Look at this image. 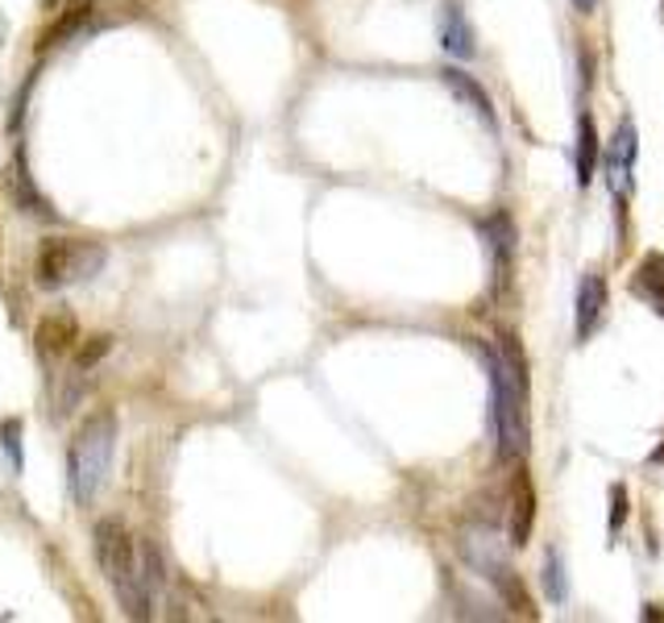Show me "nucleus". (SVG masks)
Segmentation results:
<instances>
[{
	"label": "nucleus",
	"instance_id": "19",
	"mask_svg": "<svg viewBox=\"0 0 664 623\" xmlns=\"http://www.w3.org/2000/svg\"><path fill=\"white\" fill-rule=\"evenodd\" d=\"M610 503H615V511H610V536H619V532H623V520H627V491L623 487H610Z\"/></svg>",
	"mask_w": 664,
	"mask_h": 623
},
{
	"label": "nucleus",
	"instance_id": "20",
	"mask_svg": "<svg viewBox=\"0 0 664 623\" xmlns=\"http://www.w3.org/2000/svg\"><path fill=\"white\" fill-rule=\"evenodd\" d=\"M594 4H598V0H573V9H577V13H589Z\"/></svg>",
	"mask_w": 664,
	"mask_h": 623
},
{
	"label": "nucleus",
	"instance_id": "3",
	"mask_svg": "<svg viewBox=\"0 0 664 623\" xmlns=\"http://www.w3.org/2000/svg\"><path fill=\"white\" fill-rule=\"evenodd\" d=\"M113 449H116V415L109 408H100L79 424V433L71 436L67 449V478H71V494L79 508H88L95 494L104 491L109 470H113Z\"/></svg>",
	"mask_w": 664,
	"mask_h": 623
},
{
	"label": "nucleus",
	"instance_id": "9",
	"mask_svg": "<svg viewBox=\"0 0 664 623\" xmlns=\"http://www.w3.org/2000/svg\"><path fill=\"white\" fill-rule=\"evenodd\" d=\"M631 291H635L656 316H664V254H648L644 263L635 266Z\"/></svg>",
	"mask_w": 664,
	"mask_h": 623
},
{
	"label": "nucleus",
	"instance_id": "12",
	"mask_svg": "<svg viewBox=\"0 0 664 623\" xmlns=\"http://www.w3.org/2000/svg\"><path fill=\"white\" fill-rule=\"evenodd\" d=\"M440 46L449 51L453 58H474V30H470V21L461 9H449L444 13V25H440Z\"/></svg>",
	"mask_w": 664,
	"mask_h": 623
},
{
	"label": "nucleus",
	"instance_id": "4",
	"mask_svg": "<svg viewBox=\"0 0 664 623\" xmlns=\"http://www.w3.org/2000/svg\"><path fill=\"white\" fill-rule=\"evenodd\" d=\"M109 263V254L100 242H83V237H50L38 249V283L42 287H71L83 279H95Z\"/></svg>",
	"mask_w": 664,
	"mask_h": 623
},
{
	"label": "nucleus",
	"instance_id": "5",
	"mask_svg": "<svg viewBox=\"0 0 664 623\" xmlns=\"http://www.w3.org/2000/svg\"><path fill=\"white\" fill-rule=\"evenodd\" d=\"M635 154H640V133L631 121H619V130L610 137V151H607V183L610 191L623 200L627 188H631V170H635Z\"/></svg>",
	"mask_w": 664,
	"mask_h": 623
},
{
	"label": "nucleus",
	"instance_id": "14",
	"mask_svg": "<svg viewBox=\"0 0 664 623\" xmlns=\"http://www.w3.org/2000/svg\"><path fill=\"white\" fill-rule=\"evenodd\" d=\"M9 196H13V204H18L21 212H30V216H50V208H46V200H42V191L34 188V179H30L25 163H18V167L9 170Z\"/></svg>",
	"mask_w": 664,
	"mask_h": 623
},
{
	"label": "nucleus",
	"instance_id": "10",
	"mask_svg": "<svg viewBox=\"0 0 664 623\" xmlns=\"http://www.w3.org/2000/svg\"><path fill=\"white\" fill-rule=\"evenodd\" d=\"M531 520H536V494H531L528 474H519L511 487V545L524 548L531 536Z\"/></svg>",
	"mask_w": 664,
	"mask_h": 623
},
{
	"label": "nucleus",
	"instance_id": "2",
	"mask_svg": "<svg viewBox=\"0 0 664 623\" xmlns=\"http://www.w3.org/2000/svg\"><path fill=\"white\" fill-rule=\"evenodd\" d=\"M95 561L104 569V578L113 586L116 603L130 620H150L154 615V594L146 582V557H142V541H133L130 532L121 529V520H100L92 532Z\"/></svg>",
	"mask_w": 664,
	"mask_h": 623
},
{
	"label": "nucleus",
	"instance_id": "16",
	"mask_svg": "<svg viewBox=\"0 0 664 623\" xmlns=\"http://www.w3.org/2000/svg\"><path fill=\"white\" fill-rule=\"evenodd\" d=\"M88 13H92V0H76L67 13H63V21H58L55 30L46 34V46H55V42H63L67 34H76L79 30V21H88Z\"/></svg>",
	"mask_w": 664,
	"mask_h": 623
},
{
	"label": "nucleus",
	"instance_id": "6",
	"mask_svg": "<svg viewBox=\"0 0 664 623\" xmlns=\"http://www.w3.org/2000/svg\"><path fill=\"white\" fill-rule=\"evenodd\" d=\"M482 237L494 254V287L503 291L507 279H511V263H515V221L507 212H494L491 221L482 225Z\"/></svg>",
	"mask_w": 664,
	"mask_h": 623
},
{
	"label": "nucleus",
	"instance_id": "7",
	"mask_svg": "<svg viewBox=\"0 0 664 623\" xmlns=\"http://www.w3.org/2000/svg\"><path fill=\"white\" fill-rule=\"evenodd\" d=\"M603 308H607V279L603 275H586L582 287H577V341H586L598 329Z\"/></svg>",
	"mask_w": 664,
	"mask_h": 623
},
{
	"label": "nucleus",
	"instance_id": "15",
	"mask_svg": "<svg viewBox=\"0 0 664 623\" xmlns=\"http://www.w3.org/2000/svg\"><path fill=\"white\" fill-rule=\"evenodd\" d=\"M0 449H4V457H9V470L21 474V466H25V449H21V420H4V424H0Z\"/></svg>",
	"mask_w": 664,
	"mask_h": 623
},
{
	"label": "nucleus",
	"instance_id": "18",
	"mask_svg": "<svg viewBox=\"0 0 664 623\" xmlns=\"http://www.w3.org/2000/svg\"><path fill=\"white\" fill-rule=\"evenodd\" d=\"M109 349H113V337H92V345H83V349H79L76 366H79V370H88V366H95V361L104 358Z\"/></svg>",
	"mask_w": 664,
	"mask_h": 623
},
{
	"label": "nucleus",
	"instance_id": "11",
	"mask_svg": "<svg viewBox=\"0 0 664 623\" xmlns=\"http://www.w3.org/2000/svg\"><path fill=\"white\" fill-rule=\"evenodd\" d=\"M76 341H79V324H76L71 312H50V316H42L38 345L46 349V354H67Z\"/></svg>",
	"mask_w": 664,
	"mask_h": 623
},
{
	"label": "nucleus",
	"instance_id": "13",
	"mask_svg": "<svg viewBox=\"0 0 664 623\" xmlns=\"http://www.w3.org/2000/svg\"><path fill=\"white\" fill-rule=\"evenodd\" d=\"M598 175V133H594V121L586 113L577 116V183L589 188Z\"/></svg>",
	"mask_w": 664,
	"mask_h": 623
},
{
	"label": "nucleus",
	"instance_id": "8",
	"mask_svg": "<svg viewBox=\"0 0 664 623\" xmlns=\"http://www.w3.org/2000/svg\"><path fill=\"white\" fill-rule=\"evenodd\" d=\"M440 79H444V88H449L457 100H465V104H470V109H474V113L482 116V121H486L491 130L498 125V116H494V100L486 96V88H482L474 76H465V71L449 67V71H440Z\"/></svg>",
	"mask_w": 664,
	"mask_h": 623
},
{
	"label": "nucleus",
	"instance_id": "1",
	"mask_svg": "<svg viewBox=\"0 0 664 623\" xmlns=\"http://www.w3.org/2000/svg\"><path fill=\"white\" fill-rule=\"evenodd\" d=\"M482 358L491 370V424L494 449L503 461L528 454V366L524 349L511 333H503L498 345H482Z\"/></svg>",
	"mask_w": 664,
	"mask_h": 623
},
{
	"label": "nucleus",
	"instance_id": "17",
	"mask_svg": "<svg viewBox=\"0 0 664 623\" xmlns=\"http://www.w3.org/2000/svg\"><path fill=\"white\" fill-rule=\"evenodd\" d=\"M544 586H549L552 603H565V582H561V557H556V548L544 553Z\"/></svg>",
	"mask_w": 664,
	"mask_h": 623
}]
</instances>
